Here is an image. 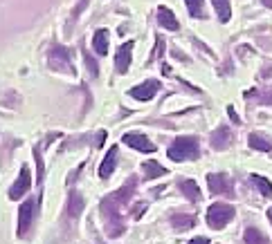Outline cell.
I'll return each mask as SVG.
<instances>
[{
    "mask_svg": "<svg viewBox=\"0 0 272 244\" xmlns=\"http://www.w3.org/2000/svg\"><path fill=\"white\" fill-rule=\"evenodd\" d=\"M135 188V181H131V184L122 186L117 193H112L110 197H106L104 202H101V213H104L106 218V233H108L110 237H117L124 233V222L120 220V213H117V208L122 206V204L128 202V197H131V193Z\"/></svg>",
    "mask_w": 272,
    "mask_h": 244,
    "instance_id": "obj_1",
    "label": "cell"
},
{
    "mask_svg": "<svg viewBox=\"0 0 272 244\" xmlns=\"http://www.w3.org/2000/svg\"><path fill=\"white\" fill-rule=\"evenodd\" d=\"M169 159L173 161H189V159H196L200 155V146H198V139L194 137H178L169 146L167 150Z\"/></svg>",
    "mask_w": 272,
    "mask_h": 244,
    "instance_id": "obj_2",
    "label": "cell"
},
{
    "mask_svg": "<svg viewBox=\"0 0 272 244\" xmlns=\"http://www.w3.org/2000/svg\"><path fill=\"white\" fill-rule=\"evenodd\" d=\"M38 204H41V197H30L20 204V211H18V237H25L30 233L34 220H36V213H38Z\"/></svg>",
    "mask_w": 272,
    "mask_h": 244,
    "instance_id": "obj_3",
    "label": "cell"
},
{
    "mask_svg": "<svg viewBox=\"0 0 272 244\" xmlns=\"http://www.w3.org/2000/svg\"><path fill=\"white\" fill-rule=\"evenodd\" d=\"M234 213H236L234 206H230L225 202H216L207 208V224L212 229H225L234 220Z\"/></svg>",
    "mask_w": 272,
    "mask_h": 244,
    "instance_id": "obj_4",
    "label": "cell"
},
{
    "mask_svg": "<svg viewBox=\"0 0 272 244\" xmlns=\"http://www.w3.org/2000/svg\"><path fill=\"white\" fill-rule=\"evenodd\" d=\"M50 65L61 72H75L70 63V52H67L63 45H54L52 47V52H50Z\"/></svg>",
    "mask_w": 272,
    "mask_h": 244,
    "instance_id": "obj_5",
    "label": "cell"
},
{
    "mask_svg": "<svg viewBox=\"0 0 272 244\" xmlns=\"http://www.w3.org/2000/svg\"><path fill=\"white\" fill-rule=\"evenodd\" d=\"M207 184H209V191L214 193V195H230L234 193L232 188V179L228 175H207Z\"/></svg>",
    "mask_w": 272,
    "mask_h": 244,
    "instance_id": "obj_6",
    "label": "cell"
},
{
    "mask_svg": "<svg viewBox=\"0 0 272 244\" xmlns=\"http://www.w3.org/2000/svg\"><path fill=\"white\" fill-rule=\"evenodd\" d=\"M124 144L131 146V148L140 150V152H155V144H151V139L146 134H140V132H126L124 134Z\"/></svg>",
    "mask_w": 272,
    "mask_h": 244,
    "instance_id": "obj_7",
    "label": "cell"
},
{
    "mask_svg": "<svg viewBox=\"0 0 272 244\" xmlns=\"http://www.w3.org/2000/svg\"><path fill=\"white\" fill-rule=\"evenodd\" d=\"M30 186H32L30 168H27V166H22V168H20L18 179H16V181H14V186L9 188V197H11V200H20V195H25V193L30 191Z\"/></svg>",
    "mask_w": 272,
    "mask_h": 244,
    "instance_id": "obj_8",
    "label": "cell"
},
{
    "mask_svg": "<svg viewBox=\"0 0 272 244\" xmlns=\"http://www.w3.org/2000/svg\"><path fill=\"white\" fill-rule=\"evenodd\" d=\"M157 90H160V83H157L155 78H151V81H146V83L135 85V88L131 90V96L138 99V101H151L153 96L157 94Z\"/></svg>",
    "mask_w": 272,
    "mask_h": 244,
    "instance_id": "obj_9",
    "label": "cell"
},
{
    "mask_svg": "<svg viewBox=\"0 0 272 244\" xmlns=\"http://www.w3.org/2000/svg\"><path fill=\"white\" fill-rule=\"evenodd\" d=\"M131 49H133V41L124 43L120 49H117V56H115V70L120 74H126L128 67H131Z\"/></svg>",
    "mask_w": 272,
    "mask_h": 244,
    "instance_id": "obj_10",
    "label": "cell"
},
{
    "mask_svg": "<svg viewBox=\"0 0 272 244\" xmlns=\"http://www.w3.org/2000/svg\"><path fill=\"white\" fill-rule=\"evenodd\" d=\"M232 141H234V137H232V130L228 126H220L216 132L212 134V148L214 150H225V148H230Z\"/></svg>",
    "mask_w": 272,
    "mask_h": 244,
    "instance_id": "obj_11",
    "label": "cell"
},
{
    "mask_svg": "<svg viewBox=\"0 0 272 244\" xmlns=\"http://www.w3.org/2000/svg\"><path fill=\"white\" fill-rule=\"evenodd\" d=\"M115 166H117V146H112V148L106 152L104 161H101V166H99V177H104V179L110 177Z\"/></svg>",
    "mask_w": 272,
    "mask_h": 244,
    "instance_id": "obj_12",
    "label": "cell"
},
{
    "mask_svg": "<svg viewBox=\"0 0 272 244\" xmlns=\"http://www.w3.org/2000/svg\"><path fill=\"white\" fill-rule=\"evenodd\" d=\"M157 22H160L164 30H171V32L180 30L178 18H175L173 11H171V9H167V7H157Z\"/></svg>",
    "mask_w": 272,
    "mask_h": 244,
    "instance_id": "obj_13",
    "label": "cell"
},
{
    "mask_svg": "<svg viewBox=\"0 0 272 244\" xmlns=\"http://www.w3.org/2000/svg\"><path fill=\"white\" fill-rule=\"evenodd\" d=\"M178 188H180V193H183L189 202H198V200H200V188H198V184H196L194 179H180L178 181Z\"/></svg>",
    "mask_w": 272,
    "mask_h": 244,
    "instance_id": "obj_14",
    "label": "cell"
},
{
    "mask_svg": "<svg viewBox=\"0 0 272 244\" xmlns=\"http://www.w3.org/2000/svg\"><path fill=\"white\" fill-rule=\"evenodd\" d=\"M144 175H146V179H157V177H164L167 175V168L160 166L155 159H146L144 161Z\"/></svg>",
    "mask_w": 272,
    "mask_h": 244,
    "instance_id": "obj_15",
    "label": "cell"
},
{
    "mask_svg": "<svg viewBox=\"0 0 272 244\" xmlns=\"http://www.w3.org/2000/svg\"><path fill=\"white\" fill-rule=\"evenodd\" d=\"M93 49H95V52H97L99 56L108 54V32H106V30H99V32L93 36Z\"/></svg>",
    "mask_w": 272,
    "mask_h": 244,
    "instance_id": "obj_16",
    "label": "cell"
},
{
    "mask_svg": "<svg viewBox=\"0 0 272 244\" xmlns=\"http://www.w3.org/2000/svg\"><path fill=\"white\" fill-rule=\"evenodd\" d=\"M245 244H270V240L263 235L261 229H257V226H247L245 229Z\"/></svg>",
    "mask_w": 272,
    "mask_h": 244,
    "instance_id": "obj_17",
    "label": "cell"
},
{
    "mask_svg": "<svg viewBox=\"0 0 272 244\" xmlns=\"http://www.w3.org/2000/svg\"><path fill=\"white\" fill-rule=\"evenodd\" d=\"M83 211V197L79 195V193H72L70 195V202H67V213H70V218H79V213Z\"/></svg>",
    "mask_w": 272,
    "mask_h": 244,
    "instance_id": "obj_18",
    "label": "cell"
},
{
    "mask_svg": "<svg viewBox=\"0 0 272 244\" xmlns=\"http://www.w3.org/2000/svg\"><path fill=\"white\" fill-rule=\"evenodd\" d=\"M214 9H216L220 22H228L230 16H232V7H230V0H212Z\"/></svg>",
    "mask_w": 272,
    "mask_h": 244,
    "instance_id": "obj_19",
    "label": "cell"
},
{
    "mask_svg": "<svg viewBox=\"0 0 272 244\" xmlns=\"http://www.w3.org/2000/svg\"><path fill=\"white\" fill-rule=\"evenodd\" d=\"M250 181L261 191L263 197H272V184L265 177H261V175H250Z\"/></svg>",
    "mask_w": 272,
    "mask_h": 244,
    "instance_id": "obj_20",
    "label": "cell"
},
{
    "mask_svg": "<svg viewBox=\"0 0 272 244\" xmlns=\"http://www.w3.org/2000/svg\"><path fill=\"white\" fill-rule=\"evenodd\" d=\"M194 222L196 220L191 218V215H180V213H173L171 215V224L175 226V229H191V226H194Z\"/></svg>",
    "mask_w": 272,
    "mask_h": 244,
    "instance_id": "obj_21",
    "label": "cell"
},
{
    "mask_svg": "<svg viewBox=\"0 0 272 244\" xmlns=\"http://www.w3.org/2000/svg\"><path fill=\"white\" fill-rule=\"evenodd\" d=\"M250 148H254V150H261V152H270L272 150V144L268 139H263L261 134H250Z\"/></svg>",
    "mask_w": 272,
    "mask_h": 244,
    "instance_id": "obj_22",
    "label": "cell"
},
{
    "mask_svg": "<svg viewBox=\"0 0 272 244\" xmlns=\"http://www.w3.org/2000/svg\"><path fill=\"white\" fill-rule=\"evenodd\" d=\"M187 7H189V14L194 16V18H202L205 16V11H202V0H185Z\"/></svg>",
    "mask_w": 272,
    "mask_h": 244,
    "instance_id": "obj_23",
    "label": "cell"
},
{
    "mask_svg": "<svg viewBox=\"0 0 272 244\" xmlns=\"http://www.w3.org/2000/svg\"><path fill=\"white\" fill-rule=\"evenodd\" d=\"M86 65H88V70H90V74H93V76H97V74H99L97 63H95V61L90 59V54H86Z\"/></svg>",
    "mask_w": 272,
    "mask_h": 244,
    "instance_id": "obj_24",
    "label": "cell"
},
{
    "mask_svg": "<svg viewBox=\"0 0 272 244\" xmlns=\"http://www.w3.org/2000/svg\"><path fill=\"white\" fill-rule=\"evenodd\" d=\"M228 115H230V119H232V121H234V123H241V117L236 115V110H234V107H232V105H228Z\"/></svg>",
    "mask_w": 272,
    "mask_h": 244,
    "instance_id": "obj_25",
    "label": "cell"
},
{
    "mask_svg": "<svg viewBox=\"0 0 272 244\" xmlns=\"http://www.w3.org/2000/svg\"><path fill=\"white\" fill-rule=\"evenodd\" d=\"M189 244H209V240H207V237H194Z\"/></svg>",
    "mask_w": 272,
    "mask_h": 244,
    "instance_id": "obj_26",
    "label": "cell"
},
{
    "mask_svg": "<svg viewBox=\"0 0 272 244\" xmlns=\"http://www.w3.org/2000/svg\"><path fill=\"white\" fill-rule=\"evenodd\" d=\"M86 5H88V0H81V5H79V7L75 9V18H77V16H79V14H81V9H83V7H86Z\"/></svg>",
    "mask_w": 272,
    "mask_h": 244,
    "instance_id": "obj_27",
    "label": "cell"
},
{
    "mask_svg": "<svg viewBox=\"0 0 272 244\" xmlns=\"http://www.w3.org/2000/svg\"><path fill=\"white\" fill-rule=\"evenodd\" d=\"M104 139H106V132L101 130V132L97 134V146H104Z\"/></svg>",
    "mask_w": 272,
    "mask_h": 244,
    "instance_id": "obj_28",
    "label": "cell"
},
{
    "mask_svg": "<svg viewBox=\"0 0 272 244\" xmlns=\"http://www.w3.org/2000/svg\"><path fill=\"white\" fill-rule=\"evenodd\" d=\"M261 3L265 5V7H270V9H272V0H261Z\"/></svg>",
    "mask_w": 272,
    "mask_h": 244,
    "instance_id": "obj_29",
    "label": "cell"
},
{
    "mask_svg": "<svg viewBox=\"0 0 272 244\" xmlns=\"http://www.w3.org/2000/svg\"><path fill=\"white\" fill-rule=\"evenodd\" d=\"M268 220H270V224H272V206L268 208Z\"/></svg>",
    "mask_w": 272,
    "mask_h": 244,
    "instance_id": "obj_30",
    "label": "cell"
}]
</instances>
